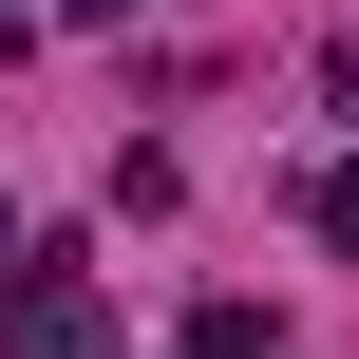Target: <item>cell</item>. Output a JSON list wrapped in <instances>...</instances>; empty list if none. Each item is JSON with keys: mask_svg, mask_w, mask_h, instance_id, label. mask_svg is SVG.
<instances>
[{"mask_svg": "<svg viewBox=\"0 0 359 359\" xmlns=\"http://www.w3.org/2000/svg\"><path fill=\"white\" fill-rule=\"evenodd\" d=\"M322 95H341V114H359V38H341V57H322Z\"/></svg>", "mask_w": 359, "mask_h": 359, "instance_id": "4", "label": "cell"}, {"mask_svg": "<svg viewBox=\"0 0 359 359\" xmlns=\"http://www.w3.org/2000/svg\"><path fill=\"white\" fill-rule=\"evenodd\" d=\"M322 246H359V151H341V170H322Z\"/></svg>", "mask_w": 359, "mask_h": 359, "instance_id": "3", "label": "cell"}, {"mask_svg": "<svg viewBox=\"0 0 359 359\" xmlns=\"http://www.w3.org/2000/svg\"><path fill=\"white\" fill-rule=\"evenodd\" d=\"M0 246H19V227H0Z\"/></svg>", "mask_w": 359, "mask_h": 359, "instance_id": "6", "label": "cell"}, {"mask_svg": "<svg viewBox=\"0 0 359 359\" xmlns=\"http://www.w3.org/2000/svg\"><path fill=\"white\" fill-rule=\"evenodd\" d=\"M38 19H133V0H38Z\"/></svg>", "mask_w": 359, "mask_h": 359, "instance_id": "5", "label": "cell"}, {"mask_svg": "<svg viewBox=\"0 0 359 359\" xmlns=\"http://www.w3.org/2000/svg\"><path fill=\"white\" fill-rule=\"evenodd\" d=\"M189 359H284V322H265V303H208V322H189Z\"/></svg>", "mask_w": 359, "mask_h": 359, "instance_id": "2", "label": "cell"}, {"mask_svg": "<svg viewBox=\"0 0 359 359\" xmlns=\"http://www.w3.org/2000/svg\"><path fill=\"white\" fill-rule=\"evenodd\" d=\"M0 359H114V303H95V265H76V246H38V265H19Z\"/></svg>", "mask_w": 359, "mask_h": 359, "instance_id": "1", "label": "cell"}]
</instances>
